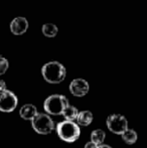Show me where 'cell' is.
Masks as SVG:
<instances>
[{"label": "cell", "instance_id": "obj_13", "mask_svg": "<svg viewBox=\"0 0 147 148\" xmlns=\"http://www.w3.org/2000/svg\"><path fill=\"white\" fill-rule=\"evenodd\" d=\"M42 34L46 37H55L59 32V28L53 23H45L41 27Z\"/></svg>", "mask_w": 147, "mask_h": 148}, {"label": "cell", "instance_id": "obj_2", "mask_svg": "<svg viewBox=\"0 0 147 148\" xmlns=\"http://www.w3.org/2000/svg\"><path fill=\"white\" fill-rule=\"evenodd\" d=\"M57 134L63 141L66 142H75L79 139L81 135L80 126L73 121H62L55 127Z\"/></svg>", "mask_w": 147, "mask_h": 148}, {"label": "cell", "instance_id": "obj_9", "mask_svg": "<svg viewBox=\"0 0 147 148\" xmlns=\"http://www.w3.org/2000/svg\"><path fill=\"white\" fill-rule=\"evenodd\" d=\"M37 114L38 112H37L36 107L32 104H25L19 110L20 117L27 121H32L37 116Z\"/></svg>", "mask_w": 147, "mask_h": 148}, {"label": "cell", "instance_id": "obj_16", "mask_svg": "<svg viewBox=\"0 0 147 148\" xmlns=\"http://www.w3.org/2000/svg\"><path fill=\"white\" fill-rule=\"evenodd\" d=\"M84 148H98V145L95 144V143L92 142V141H89V142H87L86 144H85Z\"/></svg>", "mask_w": 147, "mask_h": 148}, {"label": "cell", "instance_id": "obj_15", "mask_svg": "<svg viewBox=\"0 0 147 148\" xmlns=\"http://www.w3.org/2000/svg\"><path fill=\"white\" fill-rule=\"evenodd\" d=\"M8 68H9V62H8V60L4 57L0 56V76L5 74V73L7 72Z\"/></svg>", "mask_w": 147, "mask_h": 148}, {"label": "cell", "instance_id": "obj_6", "mask_svg": "<svg viewBox=\"0 0 147 148\" xmlns=\"http://www.w3.org/2000/svg\"><path fill=\"white\" fill-rule=\"evenodd\" d=\"M18 105V99L14 93L9 90L0 92V111L9 113L16 109Z\"/></svg>", "mask_w": 147, "mask_h": 148}, {"label": "cell", "instance_id": "obj_14", "mask_svg": "<svg viewBox=\"0 0 147 148\" xmlns=\"http://www.w3.org/2000/svg\"><path fill=\"white\" fill-rule=\"evenodd\" d=\"M121 136H122L123 141L127 143V144H134L138 139V135H137V133H136V131L134 130V129H129V128H128Z\"/></svg>", "mask_w": 147, "mask_h": 148}, {"label": "cell", "instance_id": "obj_3", "mask_svg": "<svg viewBox=\"0 0 147 148\" xmlns=\"http://www.w3.org/2000/svg\"><path fill=\"white\" fill-rule=\"evenodd\" d=\"M69 105V100L66 96L55 94L45 99L44 103H43V109L49 115L57 116L62 115L64 110Z\"/></svg>", "mask_w": 147, "mask_h": 148}, {"label": "cell", "instance_id": "obj_8", "mask_svg": "<svg viewBox=\"0 0 147 148\" xmlns=\"http://www.w3.org/2000/svg\"><path fill=\"white\" fill-rule=\"evenodd\" d=\"M28 20L25 17H15L11 22H10V31L15 35H21L26 32L28 29Z\"/></svg>", "mask_w": 147, "mask_h": 148}, {"label": "cell", "instance_id": "obj_5", "mask_svg": "<svg viewBox=\"0 0 147 148\" xmlns=\"http://www.w3.org/2000/svg\"><path fill=\"white\" fill-rule=\"evenodd\" d=\"M108 129L112 133L122 135L128 129V121L125 116L121 114H111L106 121Z\"/></svg>", "mask_w": 147, "mask_h": 148}, {"label": "cell", "instance_id": "obj_18", "mask_svg": "<svg viewBox=\"0 0 147 148\" xmlns=\"http://www.w3.org/2000/svg\"><path fill=\"white\" fill-rule=\"evenodd\" d=\"M98 148H112V147L108 144H102V145H99Z\"/></svg>", "mask_w": 147, "mask_h": 148}, {"label": "cell", "instance_id": "obj_7", "mask_svg": "<svg viewBox=\"0 0 147 148\" xmlns=\"http://www.w3.org/2000/svg\"><path fill=\"white\" fill-rule=\"evenodd\" d=\"M69 89L71 94L74 95L75 97H84L89 93L90 86H89V83L86 80L78 78L72 81L69 86Z\"/></svg>", "mask_w": 147, "mask_h": 148}, {"label": "cell", "instance_id": "obj_12", "mask_svg": "<svg viewBox=\"0 0 147 148\" xmlns=\"http://www.w3.org/2000/svg\"><path fill=\"white\" fill-rule=\"evenodd\" d=\"M62 115L64 116L65 120L73 121V122H75V121H77V118H78L79 110L77 109L76 107H74V106L69 105L65 110H64V112H63Z\"/></svg>", "mask_w": 147, "mask_h": 148}, {"label": "cell", "instance_id": "obj_10", "mask_svg": "<svg viewBox=\"0 0 147 148\" xmlns=\"http://www.w3.org/2000/svg\"><path fill=\"white\" fill-rule=\"evenodd\" d=\"M94 120V115L91 111L85 110V111L79 112L78 118H77V124L79 126L87 127L91 124Z\"/></svg>", "mask_w": 147, "mask_h": 148}, {"label": "cell", "instance_id": "obj_11", "mask_svg": "<svg viewBox=\"0 0 147 148\" xmlns=\"http://www.w3.org/2000/svg\"><path fill=\"white\" fill-rule=\"evenodd\" d=\"M105 139H106V133L102 129H96L91 133V141L97 144L98 146L104 144Z\"/></svg>", "mask_w": 147, "mask_h": 148}, {"label": "cell", "instance_id": "obj_1", "mask_svg": "<svg viewBox=\"0 0 147 148\" xmlns=\"http://www.w3.org/2000/svg\"><path fill=\"white\" fill-rule=\"evenodd\" d=\"M43 79L49 84H59L67 77V70L64 64L59 62H49L41 68Z\"/></svg>", "mask_w": 147, "mask_h": 148}, {"label": "cell", "instance_id": "obj_17", "mask_svg": "<svg viewBox=\"0 0 147 148\" xmlns=\"http://www.w3.org/2000/svg\"><path fill=\"white\" fill-rule=\"evenodd\" d=\"M5 90H7L6 89L5 82H4L3 80H0V92H3V91H5Z\"/></svg>", "mask_w": 147, "mask_h": 148}, {"label": "cell", "instance_id": "obj_4", "mask_svg": "<svg viewBox=\"0 0 147 148\" xmlns=\"http://www.w3.org/2000/svg\"><path fill=\"white\" fill-rule=\"evenodd\" d=\"M31 126L36 133L41 135L51 134L55 129V122L49 114L38 113L31 121Z\"/></svg>", "mask_w": 147, "mask_h": 148}]
</instances>
